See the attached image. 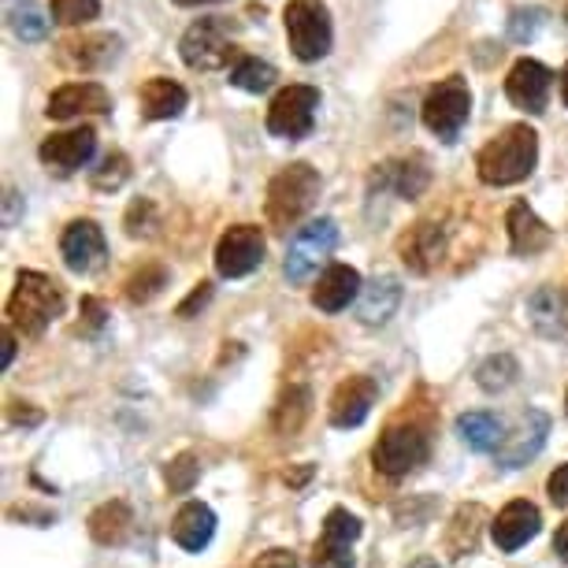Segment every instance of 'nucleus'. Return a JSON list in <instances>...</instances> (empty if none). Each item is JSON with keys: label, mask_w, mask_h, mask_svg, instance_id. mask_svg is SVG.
<instances>
[{"label": "nucleus", "mask_w": 568, "mask_h": 568, "mask_svg": "<svg viewBox=\"0 0 568 568\" xmlns=\"http://www.w3.org/2000/svg\"><path fill=\"white\" fill-rule=\"evenodd\" d=\"M539 164V134L528 123H509L479 149L476 175L487 186H517Z\"/></svg>", "instance_id": "f257e3e1"}, {"label": "nucleus", "mask_w": 568, "mask_h": 568, "mask_svg": "<svg viewBox=\"0 0 568 568\" xmlns=\"http://www.w3.org/2000/svg\"><path fill=\"white\" fill-rule=\"evenodd\" d=\"M63 313V286L45 272H19L16 291L8 297V327L27 338L45 335V327Z\"/></svg>", "instance_id": "f03ea898"}, {"label": "nucleus", "mask_w": 568, "mask_h": 568, "mask_svg": "<svg viewBox=\"0 0 568 568\" xmlns=\"http://www.w3.org/2000/svg\"><path fill=\"white\" fill-rule=\"evenodd\" d=\"M316 197H320V171L313 164H305V160L286 164L267 182V201H264L267 223H272L275 231L294 227V223L313 209Z\"/></svg>", "instance_id": "7ed1b4c3"}, {"label": "nucleus", "mask_w": 568, "mask_h": 568, "mask_svg": "<svg viewBox=\"0 0 568 568\" xmlns=\"http://www.w3.org/2000/svg\"><path fill=\"white\" fill-rule=\"evenodd\" d=\"M286 41L302 63H320L335 45V23H331L327 0H286Z\"/></svg>", "instance_id": "20e7f679"}, {"label": "nucleus", "mask_w": 568, "mask_h": 568, "mask_svg": "<svg viewBox=\"0 0 568 568\" xmlns=\"http://www.w3.org/2000/svg\"><path fill=\"white\" fill-rule=\"evenodd\" d=\"M234 34H239V23H231L227 16H205L182 34L179 57L194 71H220V68H227L231 60L242 57V52L234 49Z\"/></svg>", "instance_id": "39448f33"}, {"label": "nucleus", "mask_w": 568, "mask_h": 568, "mask_svg": "<svg viewBox=\"0 0 568 568\" xmlns=\"http://www.w3.org/2000/svg\"><path fill=\"white\" fill-rule=\"evenodd\" d=\"M420 120L443 145H454L465 123L471 120V90L460 74H449V79L435 82L427 90V98L420 104Z\"/></svg>", "instance_id": "423d86ee"}, {"label": "nucleus", "mask_w": 568, "mask_h": 568, "mask_svg": "<svg viewBox=\"0 0 568 568\" xmlns=\"http://www.w3.org/2000/svg\"><path fill=\"white\" fill-rule=\"evenodd\" d=\"M316 112H320V90L316 85H286L278 90L272 104H267V134L272 138H286V142H302V138L313 134L316 126Z\"/></svg>", "instance_id": "0eeeda50"}, {"label": "nucleus", "mask_w": 568, "mask_h": 568, "mask_svg": "<svg viewBox=\"0 0 568 568\" xmlns=\"http://www.w3.org/2000/svg\"><path fill=\"white\" fill-rule=\"evenodd\" d=\"M335 245H338V227H335V220H313V223H305L302 231L294 234V242H291V250H286V264H283V272L291 283H308L316 272H320V264H327V256L335 253Z\"/></svg>", "instance_id": "6e6552de"}, {"label": "nucleus", "mask_w": 568, "mask_h": 568, "mask_svg": "<svg viewBox=\"0 0 568 568\" xmlns=\"http://www.w3.org/2000/svg\"><path fill=\"white\" fill-rule=\"evenodd\" d=\"M432 454V446H427V435L420 427L413 424H394L387 432L379 435V443H375V468L383 471V476H409L416 471Z\"/></svg>", "instance_id": "1a4fd4ad"}, {"label": "nucleus", "mask_w": 568, "mask_h": 568, "mask_svg": "<svg viewBox=\"0 0 568 568\" xmlns=\"http://www.w3.org/2000/svg\"><path fill=\"white\" fill-rule=\"evenodd\" d=\"M264 264V231L256 223H234L216 245V272L223 278H245Z\"/></svg>", "instance_id": "9d476101"}, {"label": "nucleus", "mask_w": 568, "mask_h": 568, "mask_svg": "<svg viewBox=\"0 0 568 568\" xmlns=\"http://www.w3.org/2000/svg\"><path fill=\"white\" fill-rule=\"evenodd\" d=\"M93 153H98V131H93V126H74V131L49 134L38 149V160L52 171V175L68 179L79 168L90 164Z\"/></svg>", "instance_id": "9b49d317"}, {"label": "nucleus", "mask_w": 568, "mask_h": 568, "mask_svg": "<svg viewBox=\"0 0 568 568\" xmlns=\"http://www.w3.org/2000/svg\"><path fill=\"white\" fill-rule=\"evenodd\" d=\"M550 90H554V71L546 68V63L531 60V57H520L506 74V98L528 115L546 112V104H550Z\"/></svg>", "instance_id": "f8f14e48"}, {"label": "nucleus", "mask_w": 568, "mask_h": 568, "mask_svg": "<svg viewBox=\"0 0 568 568\" xmlns=\"http://www.w3.org/2000/svg\"><path fill=\"white\" fill-rule=\"evenodd\" d=\"M60 256L74 275H90V272H98V267H104L109 245H104V234L98 223L93 220L68 223L60 234Z\"/></svg>", "instance_id": "ddd939ff"}, {"label": "nucleus", "mask_w": 568, "mask_h": 568, "mask_svg": "<svg viewBox=\"0 0 568 568\" xmlns=\"http://www.w3.org/2000/svg\"><path fill=\"white\" fill-rule=\"evenodd\" d=\"M112 93L101 82H68L49 98V120H82V115H109Z\"/></svg>", "instance_id": "4468645a"}, {"label": "nucleus", "mask_w": 568, "mask_h": 568, "mask_svg": "<svg viewBox=\"0 0 568 568\" xmlns=\"http://www.w3.org/2000/svg\"><path fill=\"white\" fill-rule=\"evenodd\" d=\"M546 435H550V416L539 413V409H528V413L520 416V424L506 435V443L495 449L498 468L528 465V460L546 446Z\"/></svg>", "instance_id": "2eb2a0df"}, {"label": "nucleus", "mask_w": 568, "mask_h": 568, "mask_svg": "<svg viewBox=\"0 0 568 568\" xmlns=\"http://www.w3.org/2000/svg\"><path fill=\"white\" fill-rule=\"evenodd\" d=\"M379 398V383L372 375H349V379L338 383V390L331 394V424L335 427H361L368 420L372 405Z\"/></svg>", "instance_id": "dca6fc26"}, {"label": "nucleus", "mask_w": 568, "mask_h": 568, "mask_svg": "<svg viewBox=\"0 0 568 568\" xmlns=\"http://www.w3.org/2000/svg\"><path fill=\"white\" fill-rule=\"evenodd\" d=\"M398 253H402L405 267H413V272L427 275L432 267H438V261H443V253H446V231H443V223L420 220L416 227H409V231L402 234Z\"/></svg>", "instance_id": "f3484780"}, {"label": "nucleus", "mask_w": 568, "mask_h": 568, "mask_svg": "<svg viewBox=\"0 0 568 568\" xmlns=\"http://www.w3.org/2000/svg\"><path fill=\"white\" fill-rule=\"evenodd\" d=\"M364 291L361 283V272L349 264H331L324 275L316 278L313 286V305L320 313H342V308H349V302H357Z\"/></svg>", "instance_id": "a211bd4d"}, {"label": "nucleus", "mask_w": 568, "mask_h": 568, "mask_svg": "<svg viewBox=\"0 0 568 568\" xmlns=\"http://www.w3.org/2000/svg\"><path fill=\"white\" fill-rule=\"evenodd\" d=\"M427 182H432V168H427V156H420V153H409L402 160H387V164L375 171V186L394 190V194L405 197V201L420 197L427 190Z\"/></svg>", "instance_id": "6ab92c4d"}, {"label": "nucleus", "mask_w": 568, "mask_h": 568, "mask_svg": "<svg viewBox=\"0 0 568 568\" xmlns=\"http://www.w3.org/2000/svg\"><path fill=\"white\" fill-rule=\"evenodd\" d=\"M539 528H542V517L531 501H509V506L498 513V520L490 524V535H495L498 550L513 554V550H520L528 539H535Z\"/></svg>", "instance_id": "aec40b11"}, {"label": "nucleus", "mask_w": 568, "mask_h": 568, "mask_svg": "<svg viewBox=\"0 0 568 568\" xmlns=\"http://www.w3.org/2000/svg\"><path fill=\"white\" fill-rule=\"evenodd\" d=\"M138 104H142V120H149V123L179 120L190 104V93L182 82L156 74V79H149L142 90H138Z\"/></svg>", "instance_id": "412c9836"}, {"label": "nucleus", "mask_w": 568, "mask_h": 568, "mask_svg": "<svg viewBox=\"0 0 568 568\" xmlns=\"http://www.w3.org/2000/svg\"><path fill=\"white\" fill-rule=\"evenodd\" d=\"M506 231H509L513 256H539L546 245L554 242V231L535 216V209H528V201H513V209L506 216Z\"/></svg>", "instance_id": "4be33fe9"}, {"label": "nucleus", "mask_w": 568, "mask_h": 568, "mask_svg": "<svg viewBox=\"0 0 568 568\" xmlns=\"http://www.w3.org/2000/svg\"><path fill=\"white\" fill-rule=\"evenodd\" d=\"M216 535V513H212L205 501H186L175 520H171V539H175L182 550H205Z\"/></svg>", "instance_id": "5701e85b"}, {"label": "nucleus", "mask_w": 568, "mask_h": 568, "mask_svg": "<svg viewBox=\"0 0 568 568\" xmlns=\"http://www.w3.org/2000/svg\"><path fill=\"white\" fill-rule=\"evenodd\" d=\"M402 305V283L394 275H375L368 286L361 291V305H357V316L361 324L368 327H379L398 313Z\"/></svg>", "instance_id": "b1692460"}, {"label": "nucleus", "mask_w": 568, "mask_h": 568, "mask_svg": "<svg viewBox=\"0 0 568 568\" xmlns=\"http://www.w3.org/2000/svg\"><path fill=\"white\" fill-rule=\"evenodd\" d=\"M528 320L531 327L546 338H561L568 331V302L557 286H539L528 297Z\"/></svg>", "instance_id": "393cba45"}, {"label": "nucleus", "mask_w": 568, "mask_h": 568, "mask_svg": "<svg viewBox=\"0 0 568 568\" xmlns=\"http://www.w3.org/2000/svg\"><path fill=\"white\" fill-rule=\"evenodd\" d=\"M115 52H120V38L115 34H85V38H74L63 45L68 63H74V68H82V71L109 68L115 60Z\"/></svg>", "instance_id": "a878e982"}, {"label": "nucleus", "mask_w": 568, "mask_h": 568, "mask_svg": "<svg viewBox=\"0 0 568 568\" xmlns=\"http://www.w3.org/2000/svg\"><path fill=\"white\" fill-rule=\"evenodd\" d=\"M457 435L460 443L468 449H476V454H490V449H498L506 443V427L495 413H465L457 416Z\"/></svg>", "instance_id": "bb28decb"}, {"label": "nucleus", "mask_w": 568, "mask_h": 568, "mask_svg": "<svg viewBox=\"0 0 568 568\" xmlns=\"http://www.w3.org/2000/svg\"><path fill=\"white\" fill-rule=\"evenodd\" d=\"M134 528V513L126 501H104L101 509H93L90 517V535L101 546H120L126 542V535Z\"/></svg>", "instance_id": "cd10ccee"}, {"label": "nucleus", "mask_w": 568, "mask_h": 568, "mask_svg": "<svg viewBox=\"0 0 568 568\" xmlns=\"http://www.w3.org/2000/svg\"><path fill=\"white\" fill-rule=\"evenodd\" d=\"M487 513L484 506H460L449 520V531H446V550L449 557H465L479 546V528H484Z\"/></svg>", "instance_id": "c85d7f7f"}, {"label": "nucleus", "mask_w": 568, "mask_h": 568, "mask_svg": "<svg viewBox=\"0 0 568 568\" xmlns=\"http://www.w3.org/2000/svg\"><path fill=\"white\" fill-rule=\"evenodd\" d=\"M313 413V394L308 387H286L275 402V432L278 435H297Z\"/></svg>", "instance_id": "c756f323"}, {"label": "nucleus", "mask_w": 568, "mask_h": 568, "mask_svg": "<svg viewBox=\"0 0 568 568\" xmlns=\"http://www.w3.org/2000/svg\"><path fill=\"white\" fill-rule=\"evenodd\" d=\"M278 79V71L272 68L267 60L261 57H250V52H242L239 60H234V68H231V85L234 90H245V93H264V90H272Z\"/></svg>", "instance_id": "7c9ffc66"}, {"label": "nucleus", "mask_w": 568, "mask_h": 568, "mask_svg": "<svg viewBox=\"0 0 568 568\" xmlns=\"http://www.w3.org/2000/svg\"><path fill=\"white\" fill-rule=\"evenodd\" d=\"M168 286V267L164 264H142L138 272L126 278V302L131 305H145Z\"/></svg>", "instance_id": "2f4dec72"}, {"label": "nucleus", "mask_w": 568, "mask_h": 568, "mask_svg": "<svg viewBox=\"0 0 568 568\" xmlns=\"http://www.w3.org/2000/svg\"><path fill=\"white\" fill-rule=\"evenodd\" d=\"M517 375H520V364L513 361L509 353H498V357H490V361L479 364L476 383H479V387H484V390L498 394V390L513 387V383H517Z\"/></svg>", "instance_id": "473e14b6"}, {"label": "nucleus", "mask_w": 568, "mask_h": 568, "mask_svg": "<svg viewBox=\"0 0 568 568\" xmlns=\"http://www.w3.org/2000/svg\"><path fill=\"white\" fill-rule=\"evenodd\" d=\"M49 8L60 27H82L101 16V0H49Z\"/></svg>", "instance_id": "72a5a7b5"}, {"label": "nucleus", "mask_w": 568, "mask_h": 568, "mask_svg": "<svg viewBox=\"0 0 568 568\" xmlns=\"http://www.w3.org/2000/svg\"><path fill=\"white\" fill-rule=\"evenodd\" d=\"M313 568H353V542L335 539V535H320L313 550Z\"/></svg>", "instance_id": "f704fd0d"}, {"label": "nucleus", "mask_w": 568, "mask_h": 568, "mask_svg": "<svg viewBox=\"0 0 568 568\" xmlns=\"http://www.w3.org/2000/svg\"><path fill=\"white\" fill-rule=\"evenodd\" d=\"M8 23H12L19 41H41V38H45V30H49V23L41 19L34 0H27V4L12 8V12H8Z\"/></svg>", "instance_id": "c9c22d12"}, {"label": "nucleus", "mask_w": 568, "mask_h": 568, "mask_svg": "<svg viewBox=\"0 0 568 568\" xmlns=\"http://www.w3.org/2000/svg\"><path fill=\"white\" fill-rule=\"evenodd\" d=\"M126 179H131V160H126V153H109L104 164L93 171V190H120Z\"/></svg>", "instance_id": "e433bc0d"}, {"label": "nucleus", "mask_w": 568, "mask_h": 568, "mask_svg": "<svg viewBox=\"0 0 568 568\" xmlns=\"http://www.w3.org/2000/svg\"><path fill=\"white\" fill-rule=\"evenodd\" d=\"M539 27H542V8H513L509 12V23H506V30H509V38L517 41V45H528V41L539 34Z\"/></svg>", "instance_id": "4c0bfd02"}, {"label": "nucleus", "mask_w": 568, "mask_h": 568, "mask_svg": "<svg viewBox=\"0 0 568 568\" xmlns=\"http://www.w3.org/2000/svg\"><path fill=\"white\" fill-rule=\"evenodd\" d=\"M197 476H201V465L194 454H179L168 465V487L175 490V495H186V490L197 484Z\"/></svg>", "instance_id": "58836bf2"}, {"label": "nucleus", "mask_w": 568, "mask_h": 568, "mask_svg": "<svg viewBox=\"0 0 568 568\" xmlns=\"http://www.w3.org/2000/svg\"><path fill=\"white\" fill-rule=\"evenodd\" d=\"M324 535H335V539L357 542V539H361V520L353 517L349 509H331V513H327V520H324Z\"/></svg>", "instance_id": "ea45409f"}, {"label": "nucleus", "mask_w": 568, "mask_h": 568, "mask_svg": "<svg viewBox=\"0 0 568 568\" xmlns=\"http://www.w3.org/2000/svg\"><path fill=\"white\" fill-rule=\"evenodd\" d=\"M153 201H145V197H138L131 209H126V220H123V227L131 239H142V234L153 231Z\"/></svg>", "instance_id": "a19ab883"}, {"label": "nucleus", "mask_w": 568, "mask_h": 568, "mask_svg": "<svg viewBox=\"0 0 568 568\" xmlns=\"http://www.w3.org/2000/svg\"><path fill=\"white\" fill-rule=\"evenodd\" d=\"M104 324H109V313H104V305L98 302V297H82V324H79L82 335H98Z\"/></svg>", "instance_id": "79ce46f5"}, {"label": "nucleus", "mask_w": 568, "mask_h": 568, "mask_svg": "<svg viewBox=\"0 0 568 568\" xmlns=\"http://www.w3.org/2000/svg\"><path fill=\"white\" fill-rule=\"evenodd\" d=\"M546 490H550V501L557 509H568V465H561L546 479Z\"/></svg>", "instance_id": "37998d69"}, {"label": "nucleus", "mask_w": 568, "mask_h": 568, "mask_svg": "<svg viewBox=\"0 0 568 568\" xmlns=\"http://www.w3.org/2000/svg\"><path fill=\"white\" fill-rule=\"evenodd\" d=\"M209 297H212V283H197V286H194V294H190L186 302L179 305V316H182V320H190L201 305H209Z\"/></svg>", "instance_id": "c03bdc74"}, {"label": "nucleus", "mask_w": 568, "mask_h": 568, "mask_svg": "<svg viewBox=\"0 0 568 568\" xmlns=\"http://www.w3.org/2000/svg\"><path fill=\"white\" fill-rule=\"evenodd\" d=\"M253 568H302L291 550H267L253 561Z\"/></svg>", "instance_id": "a18cd8bd"}, {"label": "nucleus", "mask_w": 568, "mask_h": 568, "mask_svg": "<svg viewBox=\"0 0 568 568\" xmlns=\"http://www.w3.org/2000/svg\"><path fill=\"white\" fill-rule=\"evenodd\" d=\"M554 554L561 557V561H568V520L557 528V535H554Z\"/></svg>", "instance_id": "49530a36"}, {"label": "nucleus", "mask_w": 568, "mask_h": 568, "mask_svg": "<svg viewBox=\"0 0 568 568\" xmlns=\"http://www.w3.org/2000/svg\"><path fill=\"white\" fill-rule=\"evenodd\" d=\"M16 361V335H12V327L4 331V368Z\"/></svg>", "instance_id": "de8ad7c7"}, {"label": "nucleus", "mask_w": 568, "mask_h": 568, "mask_svg": "<svg viewBox=\"0 0 568 568\" xmlns=\"http://www.w3.org/2000/svg\"><path fill=\"white\" fill-rule=\"evenodd\" d=\"M308 476H313V468H308V465H305L302 471H286V484H291V487H302V484H305V479H308Z\"/></svg>", "instance_id": "09e8293b"}, {"label": "nucleus", "mask_w": 568, "mask_h": 568, "mask_svg": "<svg viewBox=\"0 0 568 568\" xmlns=\"http://www.w3.org/2000/svg\"><path fill=\"white\" fill-rule=\"evenodd\" d=\"M179 8H205V4H223V0H171Z\"/></svg>", "instance_id": "8fccbe9b"}, {"label": "nucleus", "mask_w": 568, "mask_h": 568, "mask_svg": "<svg viewBox=\"0 0 568 568\" xmlns=\"http://www.w3.org/2000/svg\"><path fill=\"white\" fill-rule=\"evenodd\" d=\"M561 104L568 109V63H565V71H561Z\"/></svg>", "instance_id": "3c124183"}, {"label": "nucleus", "mask_w": 568, "mask_h": 568, "mask_svg": "<svg viewBox=\"0 0 568 568\" xmlns=\"http://www.w3.org/2000/svg\"><path fill=\"white\" fill-rule=\"evenodd\" d=\"M413 568H438V565H435V561H416Z\"/></svg>", "instance_id": "603ef678"}, {"label": "nucleus", "mask_w": 568, "mask_h": 568, "mask_svg": "<svg viewBox=\"0 0 568 568\" xmlns=\"http://www.w3.org/2000/svg\"><path fill=\"white\" fill-rule=\"evenodd\" d=\"M565 19H568V8H565Z\"/></svg>", "instance_id": "864d4df0"}, {"label": "nucleus", "mask_w": 568, "mask_h": 568, "mask_svg": "<svg viewBox=\"0 0 568 568\" xmlns=\"http://www.w3.org/2000/svg\"><path fill=\"white\" fill-rule=\"evenodd\" d=\"M565 409H568V398H565Z\"/></svg>", "instance_id": "5fc2aeb1"}]
</instances>
